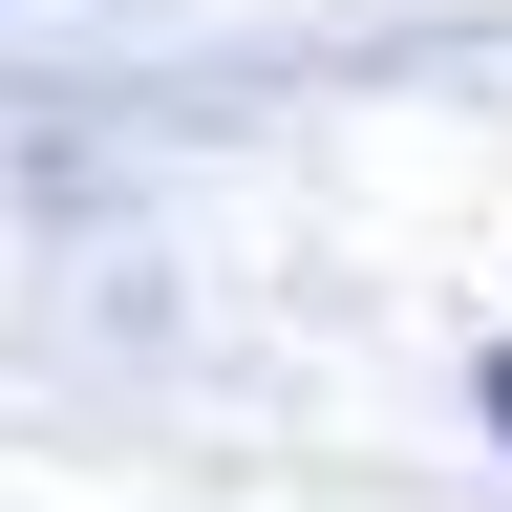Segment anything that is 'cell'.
<instances>
[{"instance_id":"1","label":"cell","mask_w":512,"mask_h":512,"mask_svg":"<svg viewBox=\"0 0 512 512\" xmlns=\"http://www.w3.org/2000/svg\"><path fill=\"white\" fill-rule=\"evenodd\" d=\"M491 427H512V342H491Z\"/></svg>"}]
</instances>
